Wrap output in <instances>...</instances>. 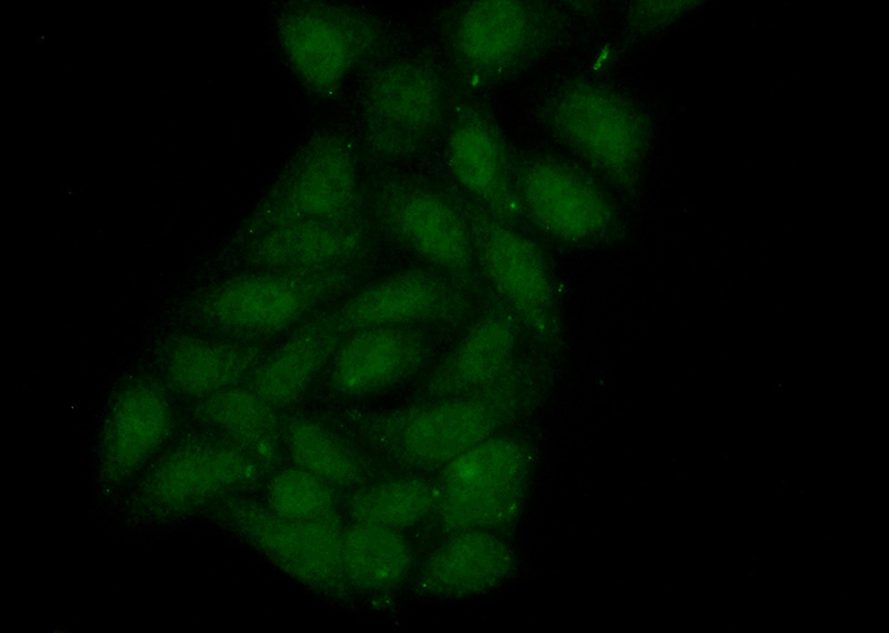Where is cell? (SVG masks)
<instances>
[{"instance_id": "cell-13", "label": "cell", "mask_w": 889, "mask_h": 633, "mask_svg": "<svg viewBox=\"0 0 889 633\" xmlns=\"http://www.w3.org/2000/svg\"><path fill=\"white\" fill-rule=\"evenodd\" d=\"M471 294L453 278L426 265L361 284L323 311L342 336L379 325L448 328L469 318Z\"/></svg>"}, {"instance_id": "cell-2", "label": "cell", "mask_w": 889, "mask_h": 633, "mask_svg": "<svg viewBox=\"0 0 889 633\" xmlns=\"http://www.w3.org/2000/svg\"><path fill=\"white\" fill-rule=\"evenodd\" d=\"M517 416L499 394L427 398L381 411H347L343 419L370 446L411 471L443 468Z\"/></svg>"}, {"instance_id": "cell-27", "label": "cell", "mask_w": 889, "mask_h": 633, "mask_svg": "<svg viewBox=\"0 0 889 633\" xmlns=\"http://www.w3.org/2000/svg\"><path fill=\"white\" fill-rule=\"evenodd\" d=\"M264 496V504L284 518L302 521L340 518L337 489L296 465L273 471Z\"/></svg>"}, {"instance_id": "cell-7", "label": "cell", "mask_w": 889, "mask_h": 633, "mask_svg": "<svg viewBox=\"0 0 889 633\" xmlns=\"http://www.w3.org/2000/svg\"><path fill=\"white\" fill-rule=\"evenodd\" d=\"M214 520L236 533L288 576L328 597L344 600L340 518L302 521L272 512L264 503L229 495L212 506Z\"/></svg>"}, {"instance_id": "cell-16", "label": "cell", "mask_w": 889, "mask_h": 633, "mask_svg": "<svg viewBox=\"0 0 889 633\" xmlns=\"http://www.w3.org/2000/svg\"><path fill=\"white\" fill-rule=\"evenodd\" d=\"M434 326L379 325L344 335L327 364V392L340 400L381 394L418 374L433 358Z\"/></svg>"}, {"instance_id": "cell-6", "label": "cell", "mask_w": 889, "mask_h": 633, "mask_svg": "<svg viewBox=\"0 0 889 633\" xmlns=\"http://www.w3.org/2000/svg\"><path fill=\"white\" fill-rule=\"evenodd\" d=\"M530 452L519 439L491 435L442 468L436 513L448 533L512 523L526 499Z\"/></svg>"}, {"instance_id": "cell-24", "label": "cell", "mask_w": 889, "mask_h": 633, "mask_svg": "<svg viewBox=\"0 0 889 633\" xmlns=\"http://www.w3.org/2000/svg\"><path fill=\"white\" fill-rule=\"evenodd\" d=\"M340 556L350 590L366 593L396 587L413 562L412 549L399 530L359 522L342 529Z\"/></svg>"}, {"instance_id": "cell-26", "label": "cell", "mask_w": 889, "mask_h": 633, "mask_svg": "<svg viewBox=\"0 0 889 633\" xmlns=\"http://www.w3.org/2000/svg\"><path fill=\"white\" fill-rule=\"evenodd\" d=\"M438 499V483L404 475L352 489L343 501V511L351 522L400 531L434 512Z\"/></svg>"}, {"instance_id": "cell-1", "label": "cell", "mask_w": 889, "mask_h": 633, "mask_svg": "<svg viewBox=\"0 0 889 633\" xmlns=\"http://www.w3.org/2000/svg\"><path fill=\"white\" fill-rule=\"evenodd\" d=\"M367 263L327 270H266L228 278L197 300L198 319L223 336L262 343L363 284Z\"/></svg>"}, {"instance_id": "cell-12", "label": "cell", "mask_w": 889, "mask_h": 633, "mask_svg": "<svg viewBox=\"0 0 889 633\" xmlns=\"http://www.w3.org/2000/svg\"><path fill=\"white\" fill-rule=\"evenodd\" d=\"M444 109L443 84L433 68L416 59L388 62L371 73L363 89L367 144L384 159L408 158L432 138Z\"/></svg>"}, {"instance_id": "cell-17", "label": "cell", "mask_w": 889, "mask_h": 633, "mask_svg": "<svg viewBox=\"0 0 889 633\" xmlns=\"http://www.w3.org/2000/svg\"><path fill=\"white\" fill-rule=\"evenodd\" d=\"M446 155L460 187L492 215L512 224L523 213L515 165L505 140L482 111L460 109L450 129Z\"/></svg>"}, {"instance_id": "cell-5", "label": "cell", "mask_w": 889, "mask_h": 633, "mask_svg": "<svg viewBox=\"0 0 889 633\" xmlns=\"http://www.w3.org/2000/svg\"><path fill=\"white\" fill-rule=\"evenodd\" d=\"M298 220H368L357 155L342 134L318 133L294 152L253 215L249 230L253 235Z\"/></svg>"}, {"instance_id": "cell-4", "label": "cell", "mask_w": 889, "mask_h": 633, "mask_svg": "<svg viewBox=\"0 0 889 633\" xmlns=\"http://www.w3.org/2000/svg\"><path fill=\"white\" fill-rule=\"evenodd\" d=\"M364 200L370 225L388 240L471 293L479 290L471 231L459 202L404 175L377 181Z\"/></svg>"}, {"instance_id": "cell-9", "label": "cell", "mask_w": 889, "mask_h": 633, "mask_svg": "<svg viewBox=\"0 0 889 633\" xmlns=\"http://www.w3.org/2000/svg\"><path fill=\"white\" fill-rule=\"evenodd\" d=\"M548 130L618 188L633 181L642 135L633 109L608 87L571 81L548 99L542 110Z\"/></svg>"}, {"instance_id": "cell-20", "label": "cell", "mask_w": 889, "mask_h": 633, "mask_svg": "<svg viewBox=\"0 0 889 633\" xmlns=\"http://www.w3.org/2000/svg\"><path fill=\"white\" fill-rule=\"evenodd\" d=\"M268 352L258 342L180 333L162 344L159 364L168 389L198 400L242 384Z\"/></svg>"}, {"instance_id": "cell-19", "label": "cell", "mask_w": 889, "mask_h": 633, "mask_svg": "<svg viewBox=\"0 0 889 633\" xmlns=\"http://www.w3.org/2000/svg\"><path fill=\"white\" fill-rule=\"evenodd\" d=\"M521 326L502 303L488 308L434 364L421 393L426 398L457 396L489 388L517 360Z\"/></svg>"}, {"instance_id": "cell-15", "label": "cell", "mask_w": 889, "mask_h": 633, "mask_svg": "<svg viewBox=\"0 0 889 633\" xmlns=\"http://www.w3.org/2000/svg\"><path fill=\"white\" fill-rule=\"evenodd\" d=\"M174 428L168 386L146 374L122 383L104 413L98 441V480L118 491L159 453Z\"/></svg>"}, {"instance_id": "cell-10", "label": "cell", "mask_w": 889, "mask_h": 633, "mask_svg": "<svg viewBox=\"0 0 889 633\" xmlns=\"http://www.w3.org/2000/svg\"><path fill=\"white\" fill-rule=\"evenodd\" d=\"M549 4L519 0L469 2L456 16L450 42L460 67L475 80L512 77L540 58L561 32Z\"/></svg>"}, {"instance_id": "cell-8", "label": "cell", "mask_w": 889, "mask_h": 633, "mask_svg": "<svg viewBox=\"0 0 889 633\" xmlns=\"http://www.w3.org/2000/svg\"><path fill=\"white\" fill-rule=\"evenodd\" d=\"M468 220L477 268L522 326L547 343L560 335L553 278L538 244L476 202H459Z\"/></svg>"}, {"instance_id": "cell-11", "label": "cell", "mask_w": 889, "mask_h": 633, "mask_svg": "<svg viewBox=\"0 0 889 633\" xmlns=\"http://www.w3.org/2000/svg\"><path fill=\"white\" fill-rule=\"evenodd\" d=\"M282 51L301 83L312 93H336L380 40L376 21L348 6L299 2L278 21Z\"/></svg>"}, {"instance_id": "cell-3", "label": "cell", "mask_w": 889, "mask_h": 633, "mask_svg": "<svg viewBox=\"0 0 889 633\" xmlns=\"http://www.w3.org/2000/svg\"><path fill=\"white\" fill-rule=\"evenodd\" d=\"M266 471L241 448L208 430L180 438L144 471L127 509L143 522L173 521L259 484Z\"/></svg>"}, {"instance_id": "cell-25", "label": "cell", "mask_w": 889, "mask_h": 633, "mask_svg": "<svg viewBox=\"0 0 889 633\" xmlns=\"http://www.w3.org/2000/svg\"><path fill=\"white\" fill-rule=\"evenodd\" d=\"M283 444L293 465L337 490L366 483L368 466L361 454L321 419L303 413L283 416Z\"/></svg>"}, {"instance_id": "cell-14", "label": "cell", "mask_w": 889, "mask_h": 633, "mask_svg": "<svg viewBox=\"0 0 889 633\" xmlns=\"http://www.w3.org/2000/svg\"><path fill=\"white\" fill-rule=\"evenodd\" d=\"M515 177L523 212L551 239L590 245L613 237L616 208L602 187L580 168L537 154L518 162Z\"/></svg>"}, {"instance_id": "cell-23", "label": "cell", "mask_w": 889, "mask_h": 633, "mask_svg": "<svg viewBox=\"0 0 889 633\" xmlns=\"http://www.w3.org/2000/svg\"><path fill=\"white\" fill-rule=\"evenodd\" d=\"M193 418L247 452L264 471L282 461L283 416L248 384H238L194 401Z\"/></svg>"}, {"instance_id": "cell-21", "label": "cell", "mask_w": 889, "mask_h": 633, "mask_svg": "<svg viewBox=\"0 0 889 633\" xmlns=\"http://www.w3.org/2000/svg\"><path fill=\"white\" fill-rule=\"evenodd\" d=\"M506 541L487 530L451 533L422 563L417 591L431 597H463L489 591L513 572Z\"/></svg>"}, {"instance_id": "cell-22", "label": "cell", "mask_w": 889, "mask_h": 633, "mask_svg": "<svg viewBox=\"0 0 889 633\" xmlns=\"http://www.w3.org/2000/svg\"><path fill=\"white\" fill-rule=\"evenodd\" d=\"M342 338L321 309L268 352L246 384L278 410L292 406L321 376Z\"/></svg>"}, {"instance_id": "cell-18", "label": "cell", "mask_w": 889, "mask_h": 633, "mask_svg": "<svg viewBox=\"0 0 889 633\" xmlns=\"http://www.w3.org/2000/svg\"><path fill=\"white\" fill-rule=\"evenodd\" d=\"M369 221L298 220L251 235L247 257L266 270H327L368 262Z\"/></svg>"}]
</instances>
